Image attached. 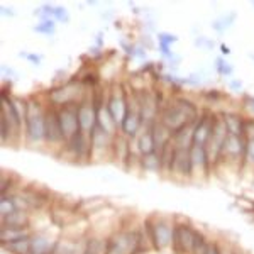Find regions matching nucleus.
<instances>
[{
	"mask_svg": "<svg viewBox=\"0 0 254 254\" xmlns=\"http://www.w3.org/2000/svg\"><path fill=\"white\" fill-rule=\"evenodd\" d=\"M200 114H202V109L188 97H170V100L161 109L158 120L175 134L180 129L195 124Z\"/></svg>",
	"mask_w": 254,
	"mask_h": 254,
	"instance_id": "obj_1",
	"label": "nucleus"
},
{
	"mask_svg": "<svg viewBox=\"0 0 254 254\" xmlns=\"http://www.w3.org/2000/svg\"><path fill=\"white\" fill-rule=\"evenodd\" d=\"M46 109L48 100L46 97L31 95L27 97V117L26 129H24V142L31 148H41L46 146L44 129H46Z\"/></svg>",
	"mask_w": 254,
	"mask_h": 254,
	"instance_id": "obj_2",
	"label": "nucleus"
},
{
	"mask_svg": "<svg viewBox=\"0 0 254 254\" xmlns=\"http://www.w3.org/2000/svg\"><path fill=\"white\" fill-rule=\"evenodd\" d=\"M176 220L170 219V217L153 215L146 217L142 220V227H144L146 234H148L149 241L153 244V251H164V249H171L173 244V232Z\"/></svg>",
	"mask_w": 254,
	"mask_h": 254,
	"instance_id": "obj_3",
	"label": "nucleus"
},
{
	"mask_svg": "<svg viewBox=\"0 0 254 254\" xmlns=\"http://www.w3.org/2000/svg\"><path fill=\"white\" fill-rule=\"evenodd\" d=\"M90 92L92 90L85 88L77 78H71V80L49 88L46 92V100H48L49 105L59 109V107L70 105V103H80Z\"/></svg>",
	"mask_w": 254,
	"mask_h": 254,
	"instance_id": "obj_4",
	"label": "nucleus"
},
{
	"mask_svg": "<svg viewBox=\"0 0 254 254\" xmlns=\"http://www.w3.org/2000/svg\"><path fill=\"white\" fill-rule=\"evenodd\" d=\"M107 109L116 126L120 129L129 110V90L122 81H112L107 90Z\"/></svg>",
	"mask_w": 254,
	"mask_h": 254,
	"instance_id": "obj_5",
	"label": "nucleus"
},
{
	"mask_svg": "<svg viewBox=\"0 0 254 254\" xmlns=\"http://www.w3.org/2000/svg\"><path fill=\"white\" fill-rule=\"evenodd\" d=\"M61 156L75 163H87L92 161V139L90 134L78 132L71 139H68L61 148Z\"/></svg>",
	"mask_w": 254,
	"mask_h": 254,
	"instance_id": "obj_6",
	"label": "nucleus"
},
{
	"mask_svg": "<svg viewBox=\"0 0 254 254\" xmlns=\"http://www.w3.org/2000/svg\"><path fill=\"white\" fill-rule=\"evenodd\" d=\"M63 229L58 225H49L44 231L32 232L29 254H55L56 246L61 239Z\"/></svg>",
	"mask_w": 254,
	"mask_h": 254,
	"instance_id": "obj_7",
	"label": "nucleus"
},
{
	"mask_svg": "<svg viewBox=\"0 0 254 254\" xmlns=\"http://www.w3.org/2000/svg\"><path fill=\"white\" fill-rule=\"evenodd\" d=\"M44 141L46 148L53 149V151H61V148L66 142L63 134L61 124H59L58 109L48 103L46 109V129H44Z\"/></svg>",
	"mask_w": 254,
	"mask_h": 254,
	"instance_id": "obj_8",
	"label": "nucleus"
},
{
	"mask_svg": "<svg viewBox=\"0 0 254 254\" xmlns=\"http://www.w3.org/2000/svg\"><path fill=\"white\" fill-rule=\"evenodd\" d=\"M195 232L196 227H193L187 219H176L173 232V244H171L173 254H192L193 244H195Z\"/></svg>",
	"mask_w": 254,
	"mask_h": 254,
	"instance_id": "obj_9",
	"label": "nucleus"
},
{
	"mask_svg": "<svg viewBox=\"0 0 254 254\" xmlns=\"http://www.w3.org/2000/svg\"><path fill=\"white\" fill-rule=\"evenodd\" d=\"M215 119H217L215 110L202 109L200 117L195 120V124H193V144L202 146V148H207L210 137H212L214 126H215Z\"/></svg>",
	"mask_w": 254,
	"mask_h": 254,
	"instance_id": "obj_10",
	"label": "nucleus"
},
{
	"mask_svg": "<svg viewBox=\"0 0 254 254\" xmlns=\"http://www.w3.org/2000/svg\"><path fill=\"white\" fill-rule=\"evenodd\" d=\"M246 144H248V141L244 137L229 134L222 146V161L220 163L232 164V166H235L241 171L242 159H244V153H246Z\"/></svg>",
	"mask_w": 254,
	"mask_h": 254,
	"instance_id": "obj_11",
	"label": "nucleus"
},
{
	"mask_svg": "<svg viewBox=\"0 0 254 254\" xmlns=\"http://www.w3.org/2000/svg\"><path fill=\"white\" fill-rule=\"evenodd\" d=\"M114 137L116 136L109 134L103 131L102 127L97 124L94 131L90 132L92 139V161H97L100 158H112V146H114Z\"/></svg>",
	"mask_w": 254,
	"mask_h": 254,
	"instance_id": "obj_12",
	"label": "nucleus"
},
{
	"mask_svg": "<svg viewBox=\"0 0 254 254\" xmlns=\"http://www.w3.org/2000/svg\"><path fill=\"white\" fill-rule=\"evenodd\" d=\"M59 124H61L64 139H71L80 132V120H78V103H70L58 109Z\"/></svg>",
	"mask_w": 254,
	"mask_h": 254,
	"instance_id": "obj_13",
	"label": "nucleus"
},
{
	"mask_svg": "<svg viewBox=\"0 0 254 254\" xmlns=\"http://www.w3.org/2000/svg\"><path fill=\"white\" fill-rule=\"evenodd\" d=\"M190 159H192V178L193 180H203L210 175L212 166H210L207 149L202 146L193 144L190 148Z\"/></svg>",
	"mask_w": 254,
	"mask_h": 254,
	"instance_id": "obj_14",
	"label": "nucleus"
},
{
	"mask_svg": "<svg viewBox=\"0 0 254 254\" xmlns=\"http://www.w3.org/2000/svg\"><path fill=\"white\" fill-rule=\"evenodd\" d=\"M78 120H80V131L85 134H90L97 126V109L92 98V92L78 103Z\"/></svg>",
	"mask_w": 254,
	"mask_h": 254,
	"instance_id": "obj_15",
	"label": "nucleus"
},
{
	"mask_svg": "<svg viewBox=\"0 0 254 254\" xmlns=\"http://www.w3.org/2000/svg\"><path fill=\"white\" fill-rule=\"evenodd\" d=\"M220 116H222L227 132L231 136H239V137H244V124H246V116L242 114V110H219Z\"/></svg>",
	"mask_w": 254,
	"mask_h": 254,
	"instance_id": "obj_16",
	"label": "nucleus"
},
{
	"mask_svg": "<svg viewBox=\"0 0 254 254\" xmlns=\"http://www.w3.org/2000/svg\"><path fill=\"white\" fill-rule=\"evenodd\" d=\"M171 176H176V178H180V180H190L192 178L190 149H176V151H175Z\"/></svg>",
	"mask_w": 254,
	"mask_h": 254,
	"instance_id": "obj_17",
	"label": "nucleus"
},
{
	"mask_svg": "<svg viewBox=\"0 0 254 254\" xmlns=\"http://www.w3.org/2000/svg\"><path fill=\"white\" fill-rule=\"evenodd\" d=\"M134 141V148L132 149V153L137 156H148L151 155V153H156V144H155V136H153V124L151 126H144L142 127V131L139 132V136L136 139H132Z\"/></svg>",
	"mask_w": 254,
	"mask_h": 254,
	"instance_id": "obj_18",
	"label": "nucleus"
},
{
	"mask_svg": "<svg viewBox=\"0 0 254 254\" xmlns=\"http://www.w3.org/2000/svg\"><path fill=\"white\" fill-rule=\"evenodd\" d=\"M87 237H71V235L61 234V239L56 246L55 254H83Z\"/></svg>",
	"mask_w": 254,
	"mask_h": 254,
	"instance_id": "obj_19",
	"label": "nucleus"
},
{
	"mask_svg": "<svg viewBox=\"0 0 254 254\" xmlns=\"http://www.w3.org/2000/svg\"><path fill=\"white\" fill-rule=\"evenodd\" d=\"M31 212L26 210H17V212L10 214V215L2 217L0 224L2 227H14V229H31Z\"/></svg>",
	"mask_w": 254,
	"mask_h": 254,
	"instance_id": "obj_20",
	"label": "nucleus"
},
{
	"mask_svg": "<svg viewBox=\"0 0 254 254\" xmlns=\"http://www.w3.org/2000/svg\"><path fill=\"white\" fill-rule=\"evenodd\" d=\"M107 241H109V235H100L97 232H90L87 237L83 254H107Z\"/></svg>",
	"mask_w": 254,
	"mask_h": 254,
	"instance_id": "obj_21",
	"label": "nucleus"
},
{
	"mask_svg": "<svg viewBox=\"0 0 254 254\" xmlns=\"http://www.w3.org/2000/svg\"><path fill=\"white\" fill-rule=\"evenodd\" d=\"M32 231L31 229H14V227H2L0 231V241L2 244H9V242H16L20 239L31 237Z\"/></svg>",
	"mask_w": 254,
	"mask_h": 254,
	"instance_id": "obj_22",
	"label": "nucleus"
},
{
	"mask_svg": "<svg viewBox=\"0 0 254 254\" xmlns=\"http://www.w3.org/2000/svg\"><path fill=\"white\" fill-rule=\"evenodd\" d=\"M173 144L176 149H190L192 148L193 146V124L175 132Z\"/></svg>",
	"mask_w": 254,
	"mask_h": 254,
	"instance_id": "obj_23",
	"label": "nucleus"
},
{
	"mask_svg": "<svg viewBox=\"0 0 254 254\" xmlns=\"http://www.w3.org/2000/svg\"><path fill=\"white\" fill-rule=\"evenodd\" d=\"M139 168L146 173H158L161 175V156L159 153H151L148 156H142L141 163H139Z\"/></svg>",
	"mask_w": 254,
	"mask_h": 254,
	"instance_id": "obj_24",
	"label": "nucleus"
},
{
	"mask_svg": "<svg viewBox=\"0 0 254 254\" xmlns=\"http://www.w3.org/2000/svg\"><path fill=\"white\" fill-rule=\"evenodd\" d=\"M241 173L251 175L254 178V139L253 141H248V144H246V153H244V159H242Z\"/></svg>",
	"mask_w": 254,
	"mask_h": 254,
	"instance_id": "obj_25",
	"label": "nucleus"
},
{
	"mask_svg": "<svg viewBox=\"0 0 254 254\" xmlns=\"http://www.w3.org/2000/svg\"><path fill=\"white\" fill-rule=\"evenodd\" d=\"M2 248L9 254H29L31 237L20 239V241H16V242H9V244H2Z\"/></svg>",
	"mask_w": 254,
	"mask_h": 254,
	"instance_id": "obj_26",
	"label": "nucleus"
},
{
	"mask_svg": "<svg viewBox=\"0 0 254 254\" xmlns=\"http://www.w3.org/2000/svg\"><path fill=\"white\" fill-rule=\"evenodd\" d=\"M39 24L34 27V32L38 34H46V36H53L56 31V20L51 19V17H39Z\"/></svg>",
	"mask_w": 254,
	"mask_h": 254,
	"instance_id": "obj_27",
	"label": "nucleus"
},
{
	"mask_svg": "<svg viewBox=\"0 0 254 254\" xmlns=\"http://www.w3.org/2000/svg\"><path fill=\"white\" fill-rule=\"evenodd\" d=\"M209 241H210V239H207V235L203 234L202 231H198V229H196V232H195V244H193L192 254H207Z\"/></svg>",
	"mask_w": 254,
	"mask_h": 254,
	"instance_id": "obj_28",
	"label": "nucleus"
},
{
	"mask_svg": "<svg viewBox=\"0 0 254 254\" xmlns=\"http://www.w3.org/2000/svg\"><path fill=\"white\" fill-rule=\"evenodd\" d=\"M17 205H16V200H14L12 195H5L0 198V215L5 217V215H10V214L17 212Z\"/></svg>",
	"mask_w": 254,
	"mask_h": 254,
	"instance_id": "obj_29",
	"label": "nucleus"
},
{
	"mask_svg": "<svg viewBox=\"0 0 254 254\" xmlns=\"http://www.w3.org/2000/svg\"><path fill=\"white\" fill-rule=\"evenodd\" d=\"M235 20V14H229V16H222L219 17L217 20H214V29H215L217 32H224L225 29H229V27L234 24Z\"/></svg>",
	"mask_w": 254,
	"mask_h": 254,
	"instance_id": "obj_30",
	"label": "nucleus"
},
{
	"mask_svg": "<svg viewBox=\"0 0 254 254\" xmlns=\"http://www.w3.org/2000/svg\"><path fill=\"white\" fill-rule=\"evenodd\" d=\"M215 70H217V73L222 75V77H229V75L234 73V66H232V64L229 63L225 58H217L215 59Z\"/></svg>",
	"mask_w": 254,
	"mask_h": 254,
	"instance_id": "obj_31",
	"label": "nucleus"
},
{
	"mask_svg": "<svg viewBox=\"0 0 254 254\" xmlns=\"http://www.w3.org/2000/svg\"><path fill=\"white\" fill-rule=\"evenodd\" d=\"M242 114H246V117H254V95H244L241 102Z\"/></svg>",
	"mask_w": 254,
	"mask_h": 254,
	"instance_id": "obj_32",
	"label": "nucleus"
},
{
	"mask_svg": "<svg viewBox=\"0 0 254 254\" xmlns=\"http://www.w3.org/2000/svg\"><path fill=\"white\" fill-rule=\"evenodd\" d=\"M203 98L209 100L210 103H220V102H224L225 100V95L220 90H214L212 88V90L203 92Z\"/></svg>",
	"mask_w": 254,
	"mask_h": 254,
	"instance_id": "obj_33",
	"label": "nucleus"
},
{
	"mask_svg": "<svg viewBox=\"0 0 254 254\" xmlns=\"http://www.w3.org/2000/svg\"><path fill=\"white\" fill-rule=\"evenodd\" d=\"M158 42H161V44H166V46H171V44H175V42H178V36L176 34H170V32H159Z\"/></svg>",
	"mask_w": 254,
	"mask_h": 254,
	"instance_id": "obj_34",
	"label": "nucleus"
},
{
	"mask_svg": "<svg viewBox=\"0 0 254 254\" xmlns=\"http://www.w3.org/2000/svg\"><path fill=\"white\" fill-rule=\"evenodd\" d=\"M244 139H246V141H253V139H254V117H246Z\"/></svg>",
	"mask_w": 254,
	"mask_h": 254,
	"instance_id": "obj_35",
	"label": "nucleus"
},
{
	"mask_svg": "<svg viewBox=\"0 0 254 254\" xmlns=\"http://www.w3.org/2000/svg\"><path fill=\"white\" fill-rule=\"evenodd\" d=\"M207 254H222V242L219 239H210L209 248H207Z\"/></svg>",
	"mask_w": 254,
	"mask_h": 254,
	"instance_id": "obj_36",
	"label": "nucleus"
},
{
	"mask_svg": "<svg viewBox=\"0 0 254 254\" xmlns=\"http://www.w3.org/2000/svg\"><path fill=\"white\" fill-rule=\"evenodd\" d=\"M158 48H159V53L163 55V58H166V59H173L175 58V53L171 51V48L170 46H166V44H161V42H158Z\"/></svg>",
	"mask_w": 254,
	"mask_h": 254,
	"instance_id": "obj_37",
	"label": "nucleus"
},
{
	"mask_svg": "<svg viewBox=\"0 0 254 254\" xmlns=\"http://www.w3.org/2000/svg\"><path fill=\"white\" fill-rule=\"evenodd\" d=\"M131 58H139V59H146V49L142 48V44H136L134 51H132Z\"/></svg>",
	"mask_w": 254,
	"mask_h": 254,
	"instance_id": "obj_38",
	"label": "nucleus"
},
{
	"mask_svg": "<svg viewBox=\"0 0 254 254\" xmlns=\"http://www.w3.org/2000/svg\"><path fill=\"white\" fill-rule=\"evenodd\" d=\"M22 58H26L27 61L34 63V64H41V61H42V56L36 55V53H22Z\"/></svg>",
	"mask_w": 254,
	"mask_h": 254,
	"instance_id": "obj_39",
	"label": "nucleus"
},
{
	"mask_svg": "<svg viewBox=\"0 0 254 254\" xmlns=\"http://www.w3.org/2000/svg\"><path fill=\"white\" fill-rule=\"evenodd\" d=\"M198 48H207V49H212L214 48V41H209L207 38H200L198 41L195 42Z\"/></svg>",
	"mask_w": 254,
	"mask_h": 254,
	"instance_id": "obj_40",
	"label": "nucleus"
},
{
	"mask_svg": "<svg viewBox=\"0 0 254 254\" xmlns=\"http://www.w3.org/2000/svg\"><path fill=\"white\" fill-rule=\"evenodd\" d=\"M235 248H237V246L227 244V242H222V254H234L235 253Z\"/></svg>",
	"mask_w": 254,
	"mask_h": 254,
	"instance_id": "obj_41",
	"label": "nucleus"
},
{
	"mask_svg": "<svg viewBox=\"0 0 254 254\" xmlns=\"http://www.w3.org/2000/svg\"><path fill=\"white\" fill-rule=\"evenodd\" d=\"M229 88L234 92H241L242 90V81L241 80H232L231 83H229Z\"/></svg>",
	"mask_w": 254,
	"mask_h": 254,
	"instance_id": "obj_42",
	"label": "nucleus"
},
{
	"mask_svg": "<svg viewBox=\"0 0 254 254\" xmlns=\"http://www.w3.org/2000/svg\"><path fill=\"white\" fill-rule=\"evenodd\" d=\"M2 73H3V77H7V78H12L14 77L12 68H9V66H2Z\"/></svg>",
	"mask_w": 254,
	"mask_h": 254,
	"instance_id": "obj_43",
	"label": "nucleus"
},
{
	"mask_svg": "<svg viewBox=\"0 0 254 254\" xmlns=\"http://www.w3.org/2000/svg\"><path fill=\"white\" fill-rule=\"evenodd\" d=\"M2 14H9V17H12V14H14V10L10 9V7H5V5H2Z\"/></svg>",
	"mask_w": 254,
	"mask_h": 254,
	"instance_id": "obj_44",
	"label": "nucleus"
},
{
	"mask_svg": "<svg viewBox=\"0 0 254 254\" xmlns=\"http://www.w3.org/2000/svg\"><path fill=\"white\" fill-rule=\"evenodd\" d=\"M220 49H222V53H224V55H231V49H229L225 44H220Z\"/></svg>",
	"mask_w": 254,
	"mask_h": 254,
	"instance_id": "obj_45",
	"label": "nucleus"
},
{
	"mask_svg": "<svg viewBox=\"0 0 254 254\" xmlns=\"http://www.w3.org/2000/svg\"><path fill=\"white\" fill-rule=\"evenodd\" d=\"M234 254H248L244 251V249H241V248H235V253Z\"/></svg>",
	"mask_w": 254,
	"mask_h": 254,
	"instance_id": "obj_46",
	"label": "nucleus"
},
{
	"mask_svg": "<svg viewBox=\"0 0 254 254\" xmlns=\"http://www.w3.org/2000/svg\"><path fill=\"white\" fill-rule=\"evenodd\" d=\"M253 5H254V2H253Z\"/></svg>",
	"mask_w": 254,
	"mask_h": 254,
	"instance_id": "obj_47",
	"label": "nucleus"
}]
</instances>
